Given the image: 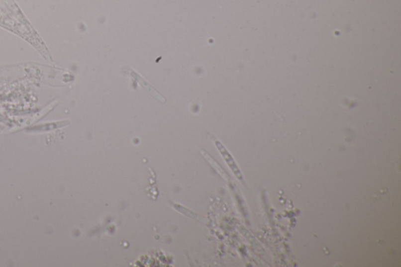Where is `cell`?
Instances as JSON below:
<instances>
[{"mask_svg": "<svg viewBox=\"0 0 401 267\" xmlns=\"http://www.w3.org/2000/svg\"><path fill=\"white\" fill-rule=\"evenodd\" d=\"M123 70L124 72H127L128 74H129V76L133 78V80H136V81L137 82V83H138L139 84H140V85L141 86V87H143L144 89H145V90H147V92H149L153 96H155L156 99H158V100H160V101H166V98L162 96L160 92H158V91H157L156 89L153 87L151 83L146 81L144 78L142 77L140 75H139L137 72H135L134 70L130 69V68L128 66L125 67V68L123 69Z\"/></svg>", "mask_w": 401, "mask_h": 267, "instance_id": "cell-1", "label": "cell"}, {"mask_svg": "<svg viewBox=\"0 0 401 267\" xmlns=\"http://www.w3.org/2000/svg\"><path fill=\"white\" fill-rule=\"evenodd\" d=\"M213 140L214 143H215V147L219 150L221 155L223 156V159L226 161L230 170L234 173V175L236 176L237 179H241H241H242V174H241V171H240L239 168H238V166L236 164L235 161L233 159V157L231 156L230 152L226 150V148L223 145V144H222L219 140H218L217 139H215V137H213Z\"/></svg>", "mask_w": 401, "mask_h": 267, "instance_id": "cell-2", "label": "cell"}]
</instances>
